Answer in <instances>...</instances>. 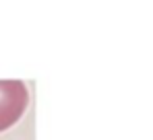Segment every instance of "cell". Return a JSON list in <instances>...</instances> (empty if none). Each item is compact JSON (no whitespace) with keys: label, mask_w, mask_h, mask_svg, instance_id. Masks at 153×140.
Instances as JSON below:
<instances>
[{"label":"cell","mask_w":153,"mask_h":140,"mask_svg":"<svg viewBox=\"0 0 153 140\" xmlns=\"http://www.w3.org/2000/svg\"><path fill=\"white\" fill-rule=\"evenodd\" d=\"M29 105V91L23 80H0V132L13 128Z\"/></svg>","instance_id":"obj_1"}]
</instances>
